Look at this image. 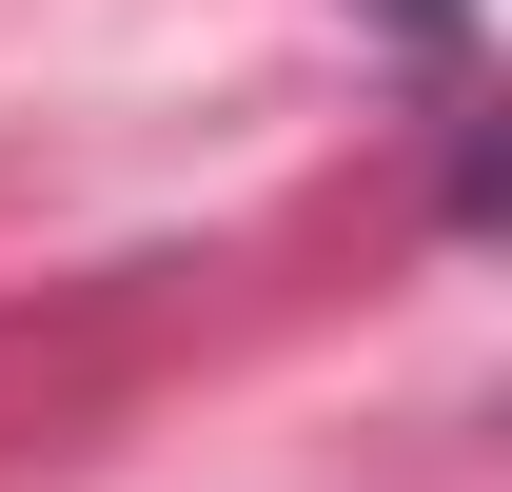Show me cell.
Wrapping results in <instances>:
<instances>
[{"instance_id":"1","label":"cell","mask_w":512,"mask_h":492,"mask_svg":"<svg viewBox=\"0 0 512 492\" xmlns=\"http://www.w3.org/2000/svg\"><path fill=\"white\" fill-rule=\"evenodd\" d=\"M394 20H414V40H434V60H453V0H394Z\"/></svg>"}]
</instances>
